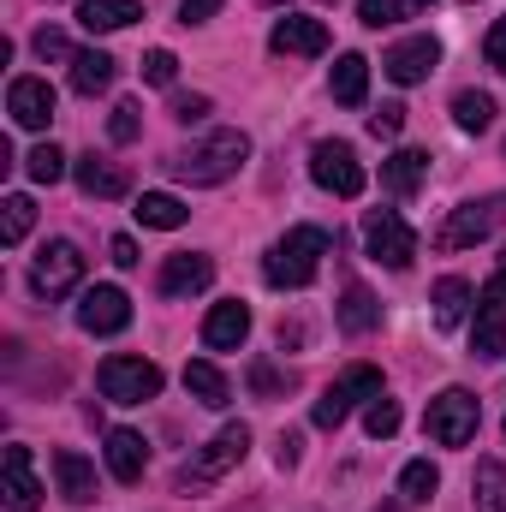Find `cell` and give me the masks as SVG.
<instances>
[{
  "instance_id": "cell-5",
  "label": "cell",
  "mask_w": 506,
  "mask_h": 512,
  "mask_svg": "<svg viewBox=\"0 0 506 512\" xmlns=\"http://www.w3.org/2000/svg\"><path fill=\"white\" fill-rule=\"evenodd\" d=\"M245 453H251V429H245V423H227V429H221V435H215V441H209V447H203V453L185 465V471H179V489L191 495V489H209V483H221V477H227V471H233Z\"/></svg>"
},
{
  "instance_id": "cell-34",
  "label": "cell",
  "mask_w": 506,
  "mask_h": 512,
  "mask_svg": "<svg viewBox=\"0 0 506 512\" xmlns=\"http://www.w3.org/2000/svg\"><path fill=\"white\" fill-rule=\"evenodd\" d=\"M429 0H358V18L370 24V30H381V24H399V18H417Z\"/></svg>"
},
{
  "instance_id": "cell-28",
  "label": "cell",
  "mask_w": 506,
  "mask_h": 512,
  "mask_svg": "<svg viewBox=\"0 0 506 512\" xmlns=\"http://www.w3.org/2000/svg\"><path fill=\"white\" fill-rule=\"evenodd\" d=\"M108 84H114V60H108L102 48H84V54L72 60V90H78V96H102Z\"/></svg>"
},
{
  "instance_id": "cell-7",
  "label": "cell",
  "mask_w": 506,
  "mask_h": 512,
  "mask_svg": "<svg viewBox=\"0 0 506 512\" xmlns=\"http://www.w3.org/2000/svg\"><path fill=\"white\" fill-rule=\"evenodd\" d=\"M96 382H102V393H108L114 405H143V399L161 393V370H155L149 358H126V352H114V358H102Z\"/></svg>"
},
{
  "instance_id": "cell-13",
  "label": "cell",
  "mask_w": 506,
  "mask_h": 512,
  "mask_svg": "<svg viewBox=\"0 0 506 512\" xmlns=\"http://www.w3.org/2000/svg\"><path fill=\"white\" fill-rule=\"evenodd\" d=\"M126 322H131V298L120 286H90L78 298V328L84 334H120Z\"/></svg>"
},
{
  "instance_id": "cell-47",
  "label": "cell",
  "mask_w": 506,
  "mask_h": 512,
  "mask_svg": "<svg viewBox=\"0 0 506 512\" xmlns=\"http://www.w3.org/2000/svg\"><path fill=\"white\" fill-rule=\"evenodd\" d=\"M262 6H280V0H262Z\"/></svg>"
},
{
  "instance_id": "cell-33",
  "label": "cell",
  "mask_w": 506,
  "mask_h": 512,
  "mask_svg": "<svg viewBox=\"0 0 506 512\" xmlns=\"http://www.w3.org/2000/svg\"><path fill=\"white\" fill-rule=\"evenodd\" d=\"M435 489H441V471H435L429 459H411V465L399 471V495H405L411 507H423V501H429Z\"/></svg>"
},
{
  "instance_id": "cell-23",
  "label": "cell",
  "mask_w": 506,
  "mask_h": 512,
  "mask_svg": "<svg viewBox=\"0 0 506 512\" xmlns=\"http://www.w3.org/2000/svg\"><path fill=\"white\" fill-rule=\"evenodd\" d=\"M423 179H429V155H423V149H393V155L381 161V185H387L393 197H411Z\"/></svg>"
},
{
  "instance_id": "cell-44",
  "label": "cell",
  "mask_w": 506,
  "mask_h": 512,
  "mask_svg": "<svg viewBox=\"0 0 506 512\" xmlns=\"http://www.w3.org/2000/svg\"><path fill=\"white\" fill-rule=\"evenodd\" d=\"M274 459H280V471H292L298 465V435H280V453Z\"/></svg>"
},
{
  "instance_id": "cell-36",
  "label": "cell",
  "mask_w": 506,
  "mask_h": 512,
  "mask_svg": "<svg viewBox=\"0 0 506 512\" xmlns=\"http://www.w3.org/2000/svg\"><path fill=\"white\" fill-rule=\"evenodd\" d=\"M364 429H370L376 441H387V435H399V405H393L387 393H376V399H370V411H364Z\"/></svg>"
},
{
  "instance_id": "cell-14",
  "label": "cell",
  "mask_w": 506,
  "mask_h": 512,
  "mask_svg": "<svg viewBox=\"0 0 506 512\" xmlns=\"http://www.w3.org/2000/svg\"><path fill=\"white\" fill-rule=\"evenodd\" d=\"M0 501L12 512L42 507V483H36V471H30V447H6V453H0Z\"/></svg>"
},
{
  "instance_id": "cell-39",
  "label": "cell",
  "mask_w": 506,
  "mask_h": 512,
  "mask_svg": "<svg viewBox=\"0 0 506 512\" xmlns=\"http://www.w3.org/2000/svg\"><path fill=\"white\" fill-rule=\"evenodd\" d=\"M143 78H149V84H173V78H179V60H173L167 48H149V54H143Z\"/></svg>"
},
{
  "instance_id": "cell-15",
  "label": "cell",
  "mask_w": 506,
  "mask_h": 512,
  "mask_svg": "<svg viewBox=\"0 0 506 512\" xmlns=\"http://www.w3.org/2000/svg\"><path fill=\"white\" fill-rule=\"evenodd\" d=\"M435 66H441V42H435V36L393 42V48H387V60H381V72H387L393 84H423Z\"/></svg>"
},
{
  "instance_id": "cell-32",
  "label": "cell",
  "mask_w": 506,
  "mask_h": 512,
  "mask_svg": "<svg viewBox=\"0 0 506 512\" xmlns=\"http://www.w3.org/2000/svg\"><path fill=\"white\" fill-rule=\"evenodd\" d=\"M185 387H191L203 405H215V411H221V405H227V393H233L227 376H221L215 364H203V358H197V364H185Z\"/></svg>"
},
{
  "instance_id": "cell-22",
  "label": "cell",
  "mask_w": 506,
  "mask_h": 512,
  "mask_svg": "<svg viewBox=\"0 0 506 512\" xmlns=\"http://www.w3.org/2000/svg\"><path fill=\"white\" fill-rule=\"evenodd\" d=\"M328 90H334L340 108H364V96H370V60H364V54H340Z\"/></svg>"
},
{
  "instance_id": "cell-4",
  "label": "cell",
  "mask_w": 506,
  "mask_h": 512,
  "mask_svg": "<svg viewBox=\"0 0 506 512\" xmlns=\"http://www.w3.org/2000/svg\"><path fill=\"white\" fill-rule=\"evenodd\" d=\"M376 393H381V370H376V364H352L346 376H334V382L322 387V399H316L310 423H316V429H340V423L352 417V405H370Z\"/></svg>"
},
{
  "instance_id": "cell-29",
  "label": "cell",
  "mask_w": 506,
  "mask_h": 512,
  "mask_svg": "<svg viewBox=\"0 0 506 512\" xmlns=\"http://www.w3.org/2000/svg\"><path fill=\"white\" fill-rule=\"evenodd\" d=\"M30 227H36V203H30L24 191H12V197L0 203V245H24Z\"/></svg>"
},
{
  "instance_id": "cell-45",
  "label": "cell",
  "mask_w": 506,
  "mask_h": 512,
  "mask_svg": "<svg viewBox=\"0 0 506 512\" xmlns=\"http://www.w3.org/2000/svg\"><path fill=\"white\" fill-rule=\"evenodd\" d=\"M108 251H114V262H120V268H137V245H131V239H114Z\"/></svg>"
},
{
  "instance_id": "cell-21",
  "label": "cell",
  "mask_w": 506,
  "mask_h": 512,
  "mask_svg": "<svg viewBox=\"0 0 506 512\" xmlns=\"http://www.w3.org/2000/svg\"><path fill=\"white\" fill-rule=\"evenodd\" d=\"M143 18V6L137 0H78V24L90 30V36H108V30H126Z\"/></svg>"
},
{
  "instance_id": "cell-26",
  "label": "cell",
  "mask_w": 506,
  "mask_h": 512,
  "mask_svg": "<svg viewBox=\"0 0 506 512\" xmlns=\"http://www.w3.org/2000/svg\"><path fill=\"white\" fill-rule=\"evenodd\" d=\"M471 304H477V292H471V280H459V274H447V280H435V322H441V328H459Z\"/></svg>"
},
{
  "instance_id": "cell-25",
  "label": "cell",
  "mask_w": 506,
  "mask_h": 512,
  "mask_svg": "<svg viewBox=\"0 0 506 512\" xmlns=\"http://www.w3.org/2000/svg\"><path fill=\"white\" fill-rule=\"evenodd\" d=\"M185 215H191V209H185L173 191H143V197H137V221H143V227H155V233L185 227Z\"/></svg>"
},
{
  "instance_id": "cell-42",
  "label": "cell",
  "mask_w": 506,
  "mask_h": 512,
  "mask_svg": "<svg viewBox=\"0 0 506 512\" xmlns=\"http://www.w3.org/2000/svg\"><path fill=\"white\" fill-rule=\"evenodd\" d=\"M215 12H221V0H179V18L185 24H209Z\"/></svg>"
},
{
  "instance_id": "cell-24",
  "label": "cell",
  "mask_w": 506,
  "mask_h": 512,
  "mask_svg": "<svg viewBox=\"0 0 506 512\" xmlns=\"http://www.w3.org/2000/svg\"><path fill=\"white\" fill-rule=\"evenodd\" d=\"M72 173H78L84 197H126V191H131L126 167H114V161H96V155H84V161H78Z\"/></svg>"
},
{
  "instance_id": "cell-10",
  "label": "cell",
  "mask_w": 506,
  "mask_h": 512,
  "mask_svg": "<svg viewBox=\"0 0 506 512\" xmlns=\"http://www.w3.org/2000/svg\"><path fill=\"white\" fill-rule=\"evenodd\" d=\"M78 280H84V256H78L72 239H48V245L36 251V262H30V286H36L42 298H66Z\"/></svg>"
},
{
  "instance_id": "cell-1",
  "label": "cell",
  "mask_w": 506,
  "mask_h": 512,
  "mask_svg": "<svg viewBox=\"0 0 506 512\" xmlns=\"http://www.w3.org/2000/svg\"><path fill=\"white\" fill-rule=\"evenodd\" d=\"M322 256H328V233L322 227H292L286 239H274V251L262 256V280L280 286V292H298V286L316 280Z\"/></svg>"
},
{
  "instance_id": "cell-6",
  "label": "cell",
  "mask_w": 506,
  "mask_h": 512,
  "mask_svg": "<svg viewBox=\"0 0 506 512\" xmlns=\"http://www.w3.org/2000/svg\"><path fill=\"white\" fill-rule=\"evenodd\" d=\"M501 221H506V197L459 203V209L441 221V233H435V251H471V245H483V239H489Z\"/></svg>"
},
{
  "instance_id": "cell-37",
  "label": "cell",
  "mask_w": 506,
  "mask_h": 512,
  "mask_svg": "<svg viewBox=\"0 0 506 512\" xmlns=\"http://www.w3.org/2000/svg\"><path fill=\"white\" fill-rule=\"evenodd\" d=\"M137 131H143V108H137V102H120L114 120H108V137H114V143H131Z\"/></svg>"
},
{
  "instance_id": "cell-18",
  "label": "cell",
  "mask_w": 506,
  "mask_h": 512,
  "mask_svg": "<svg viewBox=\"0 0 506 512\" xmlns=\"http://www.w3.org/2000/svg\"><path fill=\"white\" fill-rule=\"evenodd\" d=\"M215 280V262L203 251H179V256H167V268H161V292L167 298H191V292H203Z\"/></svg>"
},
{
  "instance_id": "cell-40",
  "label": "cell",
  "mask_w": 506,
  "mask_h": 512,
  "mask_svg": "<svg viewBox=\"0 0 506 512\" xmlns=\"http://www.w3.org/2000/svg\"><path fill=\"white\" fill-rule=\"evenodd\" d=\"M399 126H405V108L399 102H381L376 114H370V131L376 137H399Z\"/></svg>"
},
{
  "instance_id": "cell-27",
  "label": "cell",
  "mask_w": 506,
  "mask_h": 512,
  "mask_svg": "<svg viewBox=\"0 0 506 512\" xmlns=\"http://www.w3.org/2000/svg\"><path fill=\"white\" fill-rule=\"evenodd\" d=\"M376 322H381V304L370 298V286L352 280V286L340 292V328H346V334H370Z\"/></svg>"
},
{
  "instance_id": "cell-9",
  "label": "cell",
  "mask_w": 506,
  "mask_h": 512,
  "mask_svg": "<svg viewBox=\"0 0 506 512\" xmlns=\"http://www.w3.org/2000/svg\"><path fill=\"white\" fill-rule=\"evenodd\" d=\"M310 179H316L322 191H334V197H364V185H370V173H364V161L352 155V143H316Z\"/></svg>"
},
{
  "instance_id": "cell-38",
  "label": "cell",
  "mask_w": 506,
  "mask_h": 512,
  "mask_svg": "<svg viewBox=\"0 0 506 512\" xmlns=\"http://www.w3.org/2000/svg\"><path fill=\"white\" fill-rule=\"evenodd\" d=\"M36 54H42V60H78V54H72V42H66V30H54V24H42V30H36Z\"/></svg>"
},
{
  "instance_id": "cell-30",
  "label": "cell",
  "mask_w": 506,
  "mask_h": 512,
  "mask_svg": "<svg viewBox=\"0 0 506 512\" xmlns=\"http://www.w3.org/2000/svg\"><path fill=\"white\" fill-rule=\"evenodd\" d=\"M471 495H477V512H506V465L501 459H483L477 465Z\"/></svg>"
},
{
  "instance_id": "cell-17",
  "label": "cell",
  "mask_w": 506,
  "mask_h": 512,
  "mask_svg": "<svg viewBox=\"0 0 506 512\" xmlns=\"http://www.w3.org/2000/svg\"><path fill=\"white\" fill-rule=\"evenodd\" d=\"M245 334H251V304H239V298L215 304L209 322H203V346H209V352H239Z\"/></svg>"
},
{
  "instance_id": "cell-12",
  "label": "cell",
  "mask_w": 506,
  "mask_h": 512,
  "mask_svg": "<svg viewBox=\"0 0 506 512\" xmlns=\"http://www.w3.org/2000/svg\"><path fill=\"white\" fill-rule=\"evenodd\" d=\"M6 114H12V126H24V131H48V120H54V84L48 78H12Z\"/></svg>"
},
{
  "instance_id": "cell-31",
  "label": "cell",
  "mask_w": 506,
  "mask_h": 512,
  "mask_svg": "<svg viewBox=\"0 0 506 512\" xmlns=\"http://www.w3.org/2000/svg\"><path fill=\"white\" fill-rule=\"evenodd\" d=\"M453 120H459V131H489L495 126V96L459 90V96H453Z\"/></svg>"
},
{
  "instance_id": "cell-41",
  "label": "cell",
  "mask_w": 506,
  "mask_h": 512,
  "mask_svg": "<svg viewBox=\"0 0 506 512\" xmlns=\"http://www.w3.org/2000/svg\"><path fill=\"white\" fill-rule=\"evenodd\" d=\"M173 120H179V126L209 120V96H173Z\"/></svg>"
},
{
  "instance_id": "cell-19",
  "label": "cell",
  "mask_w": 506,
  "mask_h": 512,
  "mask_svg": "<svg viewBox=\"0 0 506 512\" xmlns=\"http://www.w3.org/2000/svg\"><path fill=\"white\" fill-rule=\"evenodd\" d=\"M54 483H60V495H66L72 507H90V501H96V465H90L84 453H72V447L54 453Z\"/></svg>"
},
{
  "instance_id": "cell-35",
  "label": "cell",
  "mask_w": 506,
  "mask_h": 512,
  "mask_svg": "<svg viewBox=\"0 0 506 512\" xmlns=\"http://www.w3.org/2000/svg\"><path fill=\"white\" fill-rule=\"evenodd\" d=\"M24 173H30L36 185H60V179H66V155H60L54 143H36V149L24 155Z\"/></svg>"
},
{
  "instance_id": "cell-46",
  "label": "cell",
  "mask_w": 506,
  "mask_h": 512,
  "mask_svg": "<svg viewBox=\"0 0 506 512\" xmlns=\"http://www.w3.org/2000/svg\"><path fill=\"white\" fill-rule=\"evenodd\" d=\"M251 382H256V393H274V387H280V382H274V370H268V364H256V370H251Z\"/></svg>"
},
{
  "instance_id": "cell-3",
  "label": "cell",
  "mask_w": 506,
  "mask_h": 512,
  "mask_svg": "<svg viewBox=\"0 0 506 512\" xmlns=\"http://www.w3.org/2000/svg\"><path fill=\"white\" fill-rule=\"evenodd\" d=\"M477 423H483V405H477L471 387H441L423 411V429H429L435 447H465L477 435Z\"/></svg>"
},
{
  "instance_id": "cell-11",
  "label": "cell",
  "mask_w": 506,
  "mask_h": 512,
  "mask_svg": "<svg viewBox=\"0 0 506 512\" xmlns=\"http://www.w3.org/2000/svg\"><path fill=\"white\" fill-rule=\"evenodd\" d=\"M364 245L376 256L381 268H411V256H417V233L405 227V215H393V209H370L364 215Z\"/></svg>"
},
{
  "instance_id": "cell-16",
  "label": "cell",
  "mask_w": 506,
  "mask_h": 512,
  "mask_svg": "<svg viewBox=\"0 0 506 512\" xmlns=\"http://www.w3.org/2000/svg\"><path fill=\"white\" fill-rule=\"evenodd\" d=\"M268 48H274V54H304V60H316V54H328V24H322V18H304V12H286V18L274 24Z\"/></svg>"
},
{
  "instance_id": "cell-20",
  "label": "cell",
  "mask_w": 506,
  "mask_h": 512,
  "mask_svg": "<svg viewBox=\"0 0 506 512\" xmlns=\"http://www.w3.org/2000/svg\"><path fill=\"white\" fill-rule=\"evenodd\" d=\"M143 465H149V441H143L137 429H108V471H114L120 483H137Z\"/></svg>"
},
{
  "instance_id": "cell-2",
  "label": "cell",
  "mask_w": 506,
  "mask_h": 512,
  "mask_svg": "<svg viewBox=\"0 0 506 512\" xmlns=\"http://www.w3.org/2000/svg\"><path fill=\"white\" fill-rule=\"evenodd\" d=\"M245 155H251V137H245V131H215V137H203L197 149H185V155L173 161V173H179L185 185H221V179H233V173L245 167Z\"/></svg>"
},
{
  "instance_id": "cell-8",
  "label": "cell",
  "mask_w": 506,
  "mask_h": 512,
  "mask_svg": "<svg viewBox=\"0 0 506 512\" xmlns=\"http://www.w3.org/2000/svg\"><path fill=\"white\" fill-rule=\"evenodd\" d=\"M471 352L477 358H506V251H501V268L495 280L477 292V328H471Z\"/></svg>"
},
{
  "instance_id": "cell-43",
  "label": "cell",
  "mask_w": 506,
  "mask_h": 512,
  "mask_svg": "<svg viewBox=\"0 0 506 512\" xmlns=\"http://www.w3.org/2000/svg\"><path fill=\"white\" fill-rule=\"evenodd\" d=\"M483 54H489V66H495V72H506V18L495 24V30H489V42H483Z\"/></svg>"
}]
</instances>
